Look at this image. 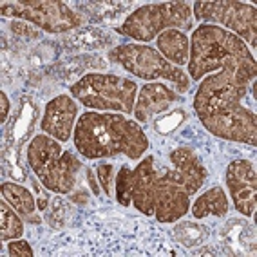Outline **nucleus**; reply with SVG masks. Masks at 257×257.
Segmentation results:
<instances>
[{
    "label": "nucleus",
    "instance_id": "obj_32",
    "mask_svg": "<svg viewBox=\"0 0 257 257\" xmlns=\"http://www.w3.org/2000/svg\"><path fill=\"white\" fill-rule=\"evenodd\" d=\"M10 109H11V103H10V98L6 92H0V123L6 125L8 118H10Z\"/></svg>",
    "mask_w": 257,
    "mask_h": 257
},
{
    "label": "nucleus",
    "instance_id": "obj_9",
    "mask_svg": "<svg viewBox=\"0 0 257 257\" xmlns=\"http://www.w3.org/2000/svg\"><path fill=\"white\" fill-rule=\"evenodd\" d=\"M226 187L235 210L244 217H252L257 207V172L250 160H234L226 167Z\"/></svg>",
    "mask_w": 257,
    "mask_h": 257
},
{
    "label": "nucleus",
    "instance_id": "obj_29",
    "mask_svg": "<svg viewBox=\"0 0 257 257\" xmlns=\"http://www.w3.org/2000/svg\"><path fill=\"white\" fill-rule=\"evenodd\" d=\"M8 253H10L11 257H33L35 255V253H33V248L29 246L28 241H17V239L10 241V244H8Z\"/></svg>",
    "mask_w": 257,
    "mask_h": 257
},
{
    "label": "nucleus",
    "instance_id": "obj_20",
    "mask_svg": "<svg viewBox=\"0 0 257 257\" xmlns=\"http://www.w3.org/2000/svg\"><path fill=\"white\" fill-rule=\"evenodd\" d=\"M230 210L228 196L223 187H212L203 192L192 205V216L196 219L205 217H225Z\"/></svg>",
    "mask_w": 257,
    "mask_h": 257
},
{
    "label": "nucleus",
    "instance_id": "obj_30",
    "mask_svg": "<svg viewBox=\"0 0 257 257\" xmlns=\"http://www.w3.org/2000/svg\"><path fill=\"white\" fill-rule=\"evenodd\" d=\"M33 187H35V192H37V208L40 212H46L47 207H49V201H51L49 194H47V188L44 190V188H42L44 185L37 183L35 179H33Z\"/></svg>",
    "mask_w": 257,
    "mask_h": 257
},
{
    "label": "nucleus",
    "instance_id": "obj_12",
    "mask_svg": "<svg viewBox=\"0 0 257 257\" xmlns=\"http://www.w3.org/2000/svg\"><path fill=\"white\" fill-rule=\"evenodd\" d=\"M156 179L158 170L154 167V158L147 156L138 165L131 169V205L143 214L154 217L156 210Z\"/></svg>",
    "mask_w": 257,
    "mask_h": 257
},
{
    "label": "nucleus",
    "instance_id": "obj_5",
    "mask_svg": "<svg viewBox=\"0 0 257 257\" xmlns=\"http://www.w3.org/2000/svg\"><path fill=\"white\" fill-rule=\"evenodd\" d=\"M194 15L192 4L188 2H152L140 6L138 10L127 15L119 28H114L119 35L147 44L156 40L167 29H192Z\"/></svg>",
    "mask_w": 257,
    "mask_h": 257
},
{
    "label": "nucleus",
    "instance_id": "obj_13",
    "mask_svg": "<svg viewBox=\"0 0 257 257\" xmlns=\"http://www.w3.org/2000/svg\"><path fill=\"white\" fill-rule=\"evenodd\" d=\"M176 101H181V96L172 87L160 82H151L140 89V94L134 101L133 114L138 123H149L152 118H160L169 110Z\"/></svg>",
    "mask_w": 257,
    "mask_h": 257
},
{
    "label": "nucleus",
    "instance_id": "obj_24",
    "mask_svg": "<svg viewBox=\"0 0 257 257\" xmlns=\"http://www.w3.org/2000/svg\"><path fill=\"white\" fill-rule=\"evenodd\" d=\"M65 219H67V203H65V199L60 198L58 194L55 198H51L49 207L46 210V221L53 228H62Z\"/></svg>",
    "mask_w": 257,
    "mask_h": 257
},
{
    "label": "nucleus",
    "instance_id": "obj_2",
    "mask_svg": "<svg viewBox=\"0 0 257 257\" xmlns=\"http://www.w3.org/2000/svg\"><path fill=\"white\" fill-rule=\"evenodd\" d=\"M73 142L80 156L85 160L114 158L123 154L138 161L149 149V138L138 121L119 112L91 110L78 118Z\"/></svg>",
    "mask_w": 257,
    "mask_h": 257
},
{
    "label": "nucleus",
    "instance_id": "obj_27",
    "mask_svg": "<svg viewBox=\"0 0 257 257\" xmlns=\"http://www.w3.org/2000/svg\"><path fill=\"white\" fill-rule=\"evenodd\" d=\"M96 176L98 183L101 187V192L105 194L107 198H112V183H114V165L110 163H100L96 167Z\"/></svg>",
    "mask_w": 257,
    "mask_h": 257
},
{
    "label": "nucleus",
    "instance_id": "obj_21",
    "mask_svg": "<svg viewBox=\"0 0 257 257\" xmlns=\"http://www.w3.org/2000/svg\"><path fill=\"white\" fill-rule=\"evenodd\" d=\"M0 192H2V198L10 203L20 216L29 217L37 210V198L33 196L31 190H29L28 187H24V185L13 181V179L2 183Z\"/></svg>",
    "mask_w": 257,
    "mask_h": 257
},
{
    "label": "nucleus",
    "instance_id": "obj_1",
    "mask_svg": "<svg viewBox=\"0 0 257 257\" xmlns=\"http://www.w3.org/2000/svg\"><path fill=\"white\" fill-rule=\"evenodd\" d=\"M248 85L225 71L201 80L194 98V110L208 133L226 142L257 145V121L252 109L244 105Z\"/></svg>",
    "mask_w": 257,
    "mask_h": 257
},
{
    "label": "nucleus",
    "instance_id": "obj_14",
    "mask_svg": "<svg viewBox=\"0 0 257 257\" xmlns=\"http://www.w3.org/2000/svg\"><path fill=\"white\" fill-rule=\"evenodd\" d=\"M170 163H172V170L167 172V174L174 181H178L188 192V196L196 194L203 187L208 172L205 169V165L201 163V160L190 149H174V151L170 152Z\"/></svg>",
    "mask_w": 257,
    "mask_h": 257
},
{
    "label": "nucleus",
    "instance_id": "obj_3",
    "mask_svg": "<svg viewBox=\"0 0 257 257\" xmlns=\"http://www.w3.org/2000/svg\"><path fill=\"white\" fill-rule=\"evenodd\" d=\"M217 71H225L241 82L252 83L257 73L255 56L234 33L214 24H201L190 37L187 74L192 82H199L205 74Z\"/></svg>",
    "mask_w": 257,
    "mask_h": 257
},
{
    "label": "nucleus",
    "instance_id": "obj_23",
    "mask_svg": "<svg viewBox=\"0 0 257 257\" xmlns=\"http://www.w3.org/2000/svg\"><path fill=\"white\" fill-rule=\"evenodd\" d=\"M172 230H174V239L185 248L201 246L210 234L207 226L199 225L196 221H179Z\"/></svg>",
    "mask_w": 257,
    "mask_h": 257
},
{
    "label": "nucleus",
    "instance_id": "obj_7",
    "mask_svg": "<svg viewBox=\"0 0 257 257\" xmlns=\"http://www.w3.org/2000/svg\"><path fill=\"white\" fill-rule=\"evenodd\" d=\"M2 17L26 20L40 31L60 35L76 31L83 26V17L71 10L64 0H4L0 6Z\"/></svg>",
    "mask_w": 257,
    "mask_h": 257
},
{
    "label": "nucleus",
    "instance_id": "obj_31",
    "mask_svg": "<svg viewBox=\"0 0 257 257\" xmlns=\"http://www.w3.org/2000/svg\"><path fill=\"white\" fill-rule=\"evenodd\" d=\"M85 178H87V183H89V188H91V192L100 198V192H101V187L98 183V176L94 174V170L91 167H85Z\"/></svg>",
    "mask_w": 257,
    "mask_h": 257
},
{
    "label": "nucleus",
    "instance_id": "obj_28",
    "mask_svg": "<svg viewBox=\"0 0 257 257\" xmlns=\"http://www.w3.org/2000/svg\"><path fill=\"white\" fill-rule=\"evenodd\" d=\"M11 33L17 35V37H22V38H28V40H38L42 38V31L35 29V26L26 20H13L10 26Z\"/></svg>",
    "mask_w": 257,
    "mask_h": 257
},
{
    "label": "nucleus",
    "instance_id": "obj_6",
    "mask_svg": "<svg viewBox=\"0 0 257 257\" xmlns=\"http://www.w3.org/2000/svg\"><path fill=\"white\" fill-rule=\"evenodd\" d=\"M109 60L112 64H118L136 78L158 82L167 80L172 83V87L178 94H183L190 89L192 80L188 78L187 71L176 67L161 55L160 51L147 44H121L109 51Z\"/></svg>",
    "mask_w": 257,
    "mask_h": 257
},
{
    "label": "nucleus",
    "instance_id": "obj_34",
    "mask_svg": "<svg viewBox=\"0 0 257 257\" xmlns=\"http://www.w3.org/2000/svg\"><path fill=\"white\" fill-rule=\"evenodd\" d=\"M192 255H223V252H221V250H217L216 246H212V244L203 243L199 250H194Z\"/></svg>",
    "mask_w": 257,
    "mask_h": 257
},
{
    "label": "nucleus",
    "instance_id": "obj_8",
    "mask_svg": "<svg viewBox=\"0 0 257 257\" xmlns=\"http://www.w3.org/2000/svg\"><path fill=\"white\" fill-rule=\"evenodd\" d=\"M194 19L199 22L223 26L234 33L250 49L257 47V8L239 0H198L192 4Z\"/></svg>",
    "mask_w": 257,
    "mask_h": 257
},
{
    "label": "nucleus",
    "instance_id": "obj_25",
    "mask_svg": "<svg viewBox=\"0 0 257 257\" xmlns=\"http://www.w3.org/2000/svg\"><path fill=\"white\" fill-rule=\"evenodd\" d=\"M114 194H116V201L119 205H123V207L131 205V167L128 165H121L119 172L116 174Z\"/></svg>",
    "mask_w": 257,
    "mask_h": 257
},
{
    "label": "nucleus",
    "instance_id": "obj_19",
    "mask_svg": "<svg viewBox=\"0 0 257 257\" xmlns=\"http://www.w3.org/2000/svg\"><path fill=\"white\" fill-rule=\"evenodd\" d=\"M156 49L176 67H183L190 58V38L185 31L167 29L156 38Z\"/></svg>",
    "mask_w": 257,
    "mask_h": 257
},
{
    "label": "nucleus",
    "instance_id": "obj_26",
    "mask_svg": "<svg viewBox=\"0 0 257 257\" xmlns=\"http://www.w3.org/2000/svg\"><path fill=\"white\" fill-rule=\"evenodd\" d=\"M185 119H187V112L183 109H176L169 114L161 116L154 121V131L160 134H170L172 131H176L178 127L185 123Z\"/></svg>",
    "mask_w": 257,
    "mask_h": 257
},
{
    "label": "nucleus",
    "instance_id": "obj_16",
    "mask_svg": "<svg viewBox=\"0 0 257 257\" xmlns=\"http://www.w3.org/2000/svg\"><path fill=\"white\" fill-rule=\"evenodd\" d=\"M219 246H223V255H241L255 253V234L253 226L244 219H230L219 230Z\"/></svg>",
    "mask_w": 257,
    "mask_h": 257
},
{
    "label": "nucleus",
    "instance_id": "obj_10",
    "mask_svg": "<svg viewBox=\"0 0 257 257\" xmlns=\"http://www.w3.org/2000/svg\"><path fill=\"white\" fill-rule=\"evenodd\" d=\"M78 105L71 94H58L46 103L42 116V133L58 140L60 143L69 142L78 121Z\"/></svg>",
    "mask_w": 257,
    "mask_h": 257
},
{
    "label": "nucleus",
    "instance_id": "obj_18",
    "mask_svg": "<svg viewBox=\"0 0 257 257\" xmlns=\"http://www.w3.org/2000/svg\"><path fill=\"white\" fill-rule=\"evenodd\" d=\"M38 110L31 98H24L19 107V114L11 119L10 128L6 131V147L4 151H20L24 142L31 136Z\"/></svg>",
    "mask_w": 257,
    "mask_h": 257
},
{
    "label": "nucleus",
    "instance_id": "obj_22",
    "mask_svg": "<svg viewBox=\"0 0 257 257\" xmlns=\"http://www.w3.org/2000/svg\"><path fill=\"white\" fill-rule=\"evenodd\" d=\"M24 235V223L20 214L2 198L0 201V241L10 243L13 239H20Z\"/></svg>",
    "mask_w": 257,
    "mask_h": 257
},
{
    "label": "nucleus",
    "instance_id": "obj_15",
    "mask_svg": "<svg viewBox=\"0 0 257 257\" xmlns=\"http://www.w3.org/2000/svg\"><path fill=\"white\" fill-rule=\"evenodd\" d=\"M83 169V163L80 158H76L71 151H64L62 156L56 160V163L42 176L38 181L44 185V188L51 192L60 194H69L76 188L78 181V172Z\"/></svg>",
    "mask_w": 257,
    "mask_h": 257
},
{
    "label": "nucleus",
    "instance_id": "obj_33",
    "mask_svg": "<svg viewBox=\"0 0 257 257\" xmlns=\"http://www.w3.org/2000/svg\"><path fill=\"white\" fill-rule=\"evenodd\" d=\"M69 196V201L76 203V205H87L89 203V194L85 188H80V190H73V192L67 194Z\"/></svg>",
    "mask_w": 257,
    "mask_h": 257
},
{
    "label": "nucleus",
    "instance_id": "obj_11",
    "mask_svg": "<svg viewBox=\"0 0 257 257\" xmlns=\"http://www.w3.org/2000/svg\"><path fill=\"white\" fill-rule=\"evenodd\" d=\"M190 210V196L169 174H158L156 179V210L154 217L160 223H176Z\"/></svg>",
    "mask_w": 257,
    "mask_h": 257
},
{
    "label": "nucleus",
    "instance_id": "obj_4",
    "mask_svg": "<svg viewBox=\"0 0 257 257\" xmlns=\"http://www.w3.org/2000/svg\"><path fill=\"white\" fill-rule=\"evenodd\" d=\"M138 83L109 73H87L71 85V96L98 112L133 114Z\"/></svg>",
    "mask_w": 257,
    "mask_h": 257
},
{
    "label": "nucleus",
    "instance_id": "obj_17",
    "mask_svg": "<svg viewBox=\"0 0 257 257\" xmlns=\"http://www.w3.org/2000/svg\"><path fill=\"white\" fill-rule=\"evenodd\" d=\"M62 145L58 140L51 138L47 134H37L28 143V165L35 172L38 179L46 174L56 160L62 156Z\"/></svg>",
    "mask_w": 257,
    "mask_h": 257
}]
</instances>
